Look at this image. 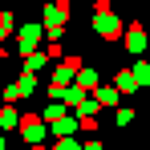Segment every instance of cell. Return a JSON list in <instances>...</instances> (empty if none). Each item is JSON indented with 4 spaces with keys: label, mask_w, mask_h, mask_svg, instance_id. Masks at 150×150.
<instances>
[{
    "label": "cell",
    "mask_w": 150,
    "mask_h": 150,
    "mask_svg": "<svg viewBox=\"0 0 150 150\" xmlns=\"http://www.w3.org/2000/svg\"><path fill=\"white\" fill-rule=\"evenodd\" d=\"M126 45H130V49H142V45H146V41H142V28H138V25H130V33H126Z\"/></svg>",
    "instance_id": "obj_5"
},
{
    "label": "cell",
    "mask_w": 150,
    "mask_h": 150,
    "mask_svg": "<svg viewBox=\"0 0 150 150\" xmlns=\"http://www.w3.org/2000/svg\"><path fill=\"white\" fill-rule=\"evenodd\" d=\"M0 150H4V138H0Z\"/></svg>",
    "instance_id": "obj_12"
},
{
    "label": "cell",
    "mask_w": 150,
    "mask_h": 150,
    "mask_svg": "<svg viewBox=\"0 0 150 150\" xmlns=\"http://www.w3.org/2000/svg\"><path fill=\"white\" fill-rule=\"evenodd\" d=\"M21 118H16V110H0V126H16Z\"/></svg>",
    "instance_id": "obj_7"
},
{
    "label": "cell",
    "mask_w": 150,
    "mask_h": 150,
    "mask_svg": "<svg viewBox=\"0 0 150 150\" xmlns=\"http://www.w3.org/2000/svg\"><path fill=\"white\" fill-rule=\"evenodd\" d=\"M118 89H130L134 93V73H118Z\"/></svg>",
    "instance_id": "obj_8"
},
{
    "label": "cell",
    "mask_w": 150,
    "mask_h": 150,
    "mask_svg": "<svg viewBox=\"0 0 150 150\" xmlns=\"http://www.w3.org/2000/svg\"><path fill=\"white\" fill-rule=\"evenodd\" d=\"M21 134H25L28 142H41V138H45V122H41L37 114H28V118H21Z\"/></svg>",
    "instance_id": "obj_3"
},
{
    "label": "cell",
    "mask_w": 150,
    "mask_h": 150,
    "mask_svg": "<svg viewBox=\"0 0 150 150\" xmlns=\"http://www.w3.org/2000/svg\"><path fill=\"white\" fill-rule=\"evenodd\" d=\"M142 81H150V65H146V61L134 65V85H142Z\"/></svg>",
    "instance_id": "obj_6"
},
{
    "label": "cell",
    "mask_w": 150,
    "mask_h": 150,
    "mask_svg": "<svg viewBox=\"0 0 150 150\" xmlns=\"http://www.w3.org/2000/svg\"><path fill=\"white\" fill-rule=\"evenodd\" d=\"M41 37H45V28H41V25H25V28H21V53L33 57V49H37Z\"/></svg>",
    "instance_id": "obj_2"
},
{
    "label": "cell",
    "mask_w": 150,
    "mask_h": 150,
    "mask_svg": "<svg viewBox=\"0 0 150 150\" xmlns=\"http://www.w3.org/2000/svg\"><path fill=\"white\" fill-rule=\"evenodd\" d=\"M53 150H77V142H73V138H57V146H53Z\"/></svg>",
    "instance_id": "obj_10"
},
{
    "label": "cell",
    "mask_w": 150,
    "mask_h": 150,
    "mask_svg": "<svg viewBox=\"0 0 150 150\" xmlns=\"http://www.w3.org/2000/svg\"><path fill=\"white\" fill-rule=\"evenodd\" d=\"M8 28H12V16H8V12H0V37H8Z\"/></svg>",
    "instance_id": "obj_9"
},
{
    "label": "cell",
    "mask_w": 150,
    "mask_h": 150,
    "mask_svg": "<svg viewBox=\"0 0 150 150\" xmlns=\"http://www.w3.org/2000/svg\"><path fill=\"white\" fill-rule=\"evenodd\" d=\"M93 28H98V33L105 37V41H114V37L122 33V28H118V21H114V12H110L105 4H98V16H93Z\"/></svg>",
    "instance_id": "obj_1"
},
{
    "label": "cell",
    "mask_w": 150,
    "mask_h": 150,
    "mask_svg": "<svg viewBox=\"0 0 150 150\" xmlns=\"http://www.w3.org/2000/svg\"><path fill=\"white\" fill-rule=\"evenodd\" d=\"M81 150H101V146H98V142H89V146H81Z\"/></svg>",
    "instance_id": "obj_11"
},
{
    "label": "cell",
    "mask_w": 150,
    "mask_h": 150,
    "mask_svg": "<svg viewBox=\"0 0 150 150\" xmlns=\"http://www.w3.org/2000/svg\"><path fill=\"white\" fill-rule=\"evenodd\" d=\"M93 101H98V105H118V89H98Z\"/></svg>",
    "instance_id": "obj_4"
}]
</instances>
